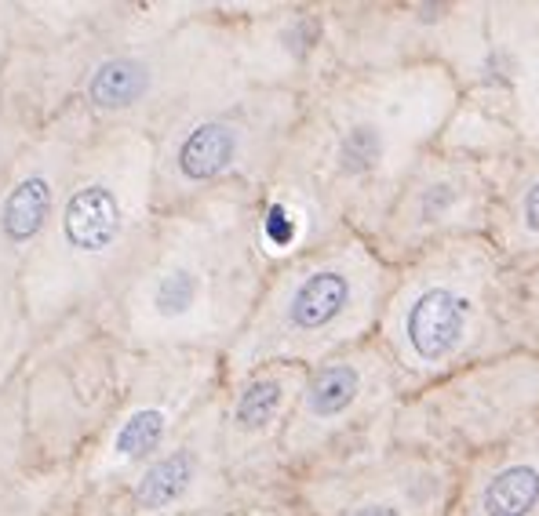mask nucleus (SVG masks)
I'll list each match as a JSON object with an SVG mask.
<instances>
[{
    "mask_svg": "<svg viewBox=\"0 0 539 516\" xmlns=\"http://www.w3.org/2000/svg\"><path fill=\"white\" fill-rule=\"evenodd\" d=\"M383 306L390 364L412 389L496 357L535 353L521 317L518 273L489 237L449 241L408 258L398 292Z\"/></svg>",
    "mask_w": 539,
    "mask_h": 516,
    "instance_id": "nucleus-1",
    "label": "nucleus"
},
{
    "mask_svg": "<svg viewBox=\"0 0 539 516\" xmlns=\"http://www.w3.org/2000/svg\"><path fill=\"white\" fill-rule=\"evenodd\" d=\"M532 422H539V353L528 350L452 371L398 404L401 447L456 469Z\"/></svg>",
    "mask_w": 539,
    "mask_h": 516,
    "instance_id": "nucleus-2",
    "label": "nucleus"
},
{
    "mask_svg": "<svg viewBox=\"0 0 539 516\" xmlns=\"http://www.w3.org/2000/svg\"><path fill=\"white\" fill-rule=\"evenodd\" d=\"M492 164L452 146H434L398 190L390 207V244L401 266L430 248L489 233Z\"/></svg>",
    "mask_w": 539,
    "mask_h": 516,
    "instance_id": "nucleus-3",
    "label": "nucleus"
},
{
    "mask_svg": "<svg viewBox=\"0 0 539 516\" xmlns=\"http://www.w3.org/2000/svg\"><path fill=\"white\" fill-rule=\"evenodd\" d=\"M383 269L346 251L339 258H317L313 266L288 276L278 302L281 338L295 342H329L332 334H350L364 309L383 306Z\"/></svg>",
    "mask_w": 539,
    "mask_h": 516,
    "instance_id": "nucleus-4",
    "label": "nucleus"
},
{
    "mask_svg": "<svg viewBox=\"0 0 539 516\" xmlns=\"http://www.w3.org/2000/svg\"><path fill=\"white\" fill-rule=\"evenodd\" d=\"M449 516H539V422L456 469Z\"/></svg>",
    "mask_w": 539,
    "mask_h": 516,
    "instance_id": "nucleus-5",
    "label": "nucleus"
},
{
    "mask_svg": "<svg viewBox=\"0 0 539 516\" xmlns=\"http://www.w3.org/2000/svg\"><path fill=\"white\" fill-rule=\"evenodd\" d=\"M492 164V211L489 244L514 273L539 266V139L518 142Z\"/></svg>",
    "mask_w": 539,
    "mask_h": 516,
    "instance_id": "nucleus-6",
    "label": "nucleus"
},
{
    "mask_svg": "<svg viewBox=\"0 0 539 516\" xmlns=\"http://www.w3.org/2000/svg\"><path fill=\"white\" fill-rule=\"evenodd\" d=\"M244 153V124L234 117H211L186 131L175 153V167L186 182H215L241 160Z\"/></svg>",
    "mask_w": 539,
    "mask_h": 516,
    "instance_id": "nucleus-7",
    "label": "nucleus"
},
{
    "mask_svg": "<svg viewBox=\"0 0 539 516\" xmlns=\"http://www.w3.org/2000/svg\"><path fill=\"white\" fill-rule=\"evenodd\" d=\"M292 393H299V389H292L288 375H281V371H259V375H252L237 389V396H234L230 429L237 436H244V440L266 436L270 429L285 419V411L292 404Z\"/></svg>",
    "mask_w": 539,
    "mask_h": 516,
    "instance_id": "nucleus-8",
    "label": "nucleus"
},
{
    "mask_svg": "<svg viewBox=\"0 0 539 516\" xmlns=\"http://www.w3.org/2000/svg\"><path fill=\"white\" fill-rule=\"evenodd\" d=\"M66 241L81 251H106L121 233V207L106 186H84L66 204Z\"/></svg>",
    "mask_w": 539,
    "mask_h": 516,
    "instance_id": "nucleus-9",
    "label": "nucleus"
},
{
    "mask_svg": "<svg viewBox=\"0 0 539 516\" xmlns=\"http://www.w3.org/2000/svg\"><path fill=\"white\" fill-rule=\"evenodd\" d=\"M197 473H201L197 451L175 447L172 454H165L160 462H153V466L146 469V477H142L139 487H135V502H139L142 509H153V512H157V509H168V505H175V502L193 487Z\"/></svg>",
    "mask_w": 539,
    "mask_h": 516,
    "instance_id": "nucleus-10",
    "label": "nucleus"
},
{
    "mask_svg": "<svg viewBox=\"0 0 539 516\" xmlns=\"http://www.w3.org/2000/svg\"><path fill=\"white\" fill-rule=\"evenodd\" d=\"M150 88V70L139 59H110L88 80V98L102 109H124L139 102Z\"/></svg>",
    "mask_w": 539,
    "mask_h": 516,
    "instance_id": "nucleus-11",
    "label": "nucleus"
},
{
    "mask_svg": "<svg viewBox=\"0 0 539 516\" xmlns=\"http://www.w3.org/2000/svg\"><path fill=\"white\" fill-rule=\"evenodd\" d=\"M47 207H51V186H47V179L33 175V179L19 182V186L8 193L4 215H0V225H4L8 241L22 244V241L37 237L40 225H44V218H47Z\"/></svg>",
    "mask_w": 539,
    "mask_h": 516,
    "instance_id": "nucleus-12",
    "label": "nucleus"
},
{
    "mask_svg": "<svg viewBox=\"0 0 539 516\" xmlns=\"http://www.w3.org/2000/svg\"><path fill=\"white\" fill-rule=\"evenodd\" d=\"M201 299H204V276L186 266H175L172 273H165L153 288V306L165 320L186 317L190 309L201 306Z\"/></svg>",
    "mask_w": 539,
    "mask_h": 516,
    "instance_id": "nucleus-13",
    "label": "nucleus"
},
{
    "mask_svg": "<svg viewBox=\"0 0 539 516\" xmlns=\"http://www.w3.org/2000/svg\"><path fill=\"white\" fill-rule=\"evenodd\" d=\"M165 429H168V415H165V411H160V408H142V411H135V415L121 426L114 447H117L124 458H139V454L153 451L160 440H165Z\"/></svg>",
    "mask_w": 539,
    "mask_h": 516,
    "instance_id": "nucleus-14",
    "label": "nucleus"
},
{
    "mask_svg": "<svg viewBox=\"0 0 539 516\" xmlns=\"http://www.w3.org/2000/svg\"><path fill=\"white\" fill-rule=\"evenodd\" d=\"M518 299H521V317H525L528 342L539 353V266L518 273Z\"/></svg>",
    "mask_w": 539,
    "mask_h": 516,
    "instance_id": "nucleus-15",
    "label": "nucleus"
}]
</instances>
